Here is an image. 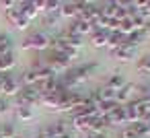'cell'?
Listing matches in <instances>:
<instances>
[{
    "instance_id": "cell-12",
    "label": "cell",
    "mask_w": 150,
    "mask_h": 138,
    "mask_svg": "<svg viewBox=\"0 0 150 138\" xmlns=\"http://www.w3.org/2000/svg\"><path fill=\"white\" fill-rule=\"evenodd\" d=\"M13 66H15V56H13V52L0 56V72H8Z\"/></svg>"
},
{
    "instance_id": "cell-24",
    "label": "cell",
    "mask_w": 150,
    "mask_h": 138,
    "mask_svg": "<svg viewBox=\"0 0 150 138\" xmlns=\"http://www.w3.org/2000/svg\"><path fill=\"white\" fill-rule=\"evenodd\" d=\"M127 95H129V87H123V89L117 93V99H125Z\"/></svg>"
},
{
    "instance_id": "cell-15",
    "label": "cell",
    "mask_w": 150,
    "mask_h": 138,
    "mask_svg": "<svg viewBox=\"0 0 150 138\" xmlns=\"http://www.w3.org/2000/svg\"><path fill=\"white\" fill-rule=\"evenodd\" d=\"M107 37H109V33L99 31V33H93L91 41H93V46H95V48H103V46H107Z\"/></svg>"
},
{
    "instance_id": "cell-2",
    "label": "cell",
    "mask_w": 150,
    "mask_h": 138,
    "mask_svg": "<svg viewBox=\"0 0 150 138\" xmlns=\"http://www.w3.org/2000/svg\"><path fill=\"white\" fill-rule=\"evenodd\" d=\"M68 64H70V60L66 58V54H52L50 60H47V66H50L54 72H62V70H66Z\"/></svg>"
},
{
    "instance_id": "cell-27",
    "label": "cell",
    "mask_w": 150,
    "mask_h": 138,
    "mask_svg": "<svg viewBox=\"0 0 150 138\" xmlns=\"http://www.w3.org/2000/svg\"><path fill=\"white\" fill-rule=\"evenodd\" d=\"M127 115H129L132 120H136V117H138V109H134V107H129V109H127Z\"/></svg>"
},
{
    "instance_id": "cell-7",
    "label": "cell",
    "mask_w": 150,
    "mask_h": 138,
    "mask_svg": "<svg viewBox=\"0 0 150 138\" xmlns=\"http://www.w3.org/2000/svg\"><path fill=\"white\" fill-rule=\"evenodd\" d=\"M50 48L54 50V54H62L66 48H68V37L66 35H60V37H54L50 41Z\"/></svg>"
},
{
    "instance_id": "cell-9",
    "label": "cell",
    "mask_w": 150,
    "mask_h": 138,
    "mask_svg": "<svg viewBox=\"0 0 150 138\" xmlns=\"http://www.w3.org/2000/svg\"><path fill=\"white\" fill-rule=\"evenodd\" d=\"M60 17H72V19H78L76 2H64L62 9H60Z\"/></svg>"
},
{
    "instance_id": "cell-17",
    "label": "cell",
    "mask_w": 150,
    "mask_h": 138,
    "mask_svg": "<svg viewBox=\"0 0 150 138\" xmlns=\"http://www.w3.org/2000/svg\"><path fill=\"white\" fill-rule=\"evenodd\" d=\"M17 136V130L13 124H2L0 126V138H15Z\"/></svg>"
},
{
    "instance_id": "cell-19",
    "label": "cell",
    "mask_w": 150,
    "mask_h": 138,
    "mask_svg": "<svg viewBox=\"0 0 150 138\" xmlns=\"http://www.w3.org/2000/svg\"><path fill=\"white\" fill-rule=\"evenodd\" d=\"M105 124H107V122H105V117H101V115L91 117V132H101Z\"/></svg>"
},
{
    "instance_id": "cell-23",
    "label": "cell",
    "mask_w": 150,
    "mask_h": 138,
    "mask_svg": "<svg viewBox=\"0 0 150 138\" xmlns=\"http://www.w3.org/2000/svg\"><path fill=\"white\" fill-rule=\"evenodd\" d=\"M119 29H121V31H129V29H134V23H132L129 19H123L121 25H119Z\"/></svg>"
},
{
    "instance_id": "cell-21",
    "label": "cell",
    "mask_w": 150,
    "mask_h": 138,
    "mask_svg": "<svg viewBox=\"0 0 150 138\" xmlns=\"http://www.w3.org/2000/svg\"><path fill=\"white\" fill-rule=\"evenodd\" d=\"M121 83H123V80H121V76H119V74H115V76H111V78H109V85H107V87H109V89H113V91H117V89L121 87Z\"/></svg>"
},
{
    "instance_id": "cell-18",
    "label": "cell",
    "mask_w": 150,
    "mask_h": 138,
    "mask_svg": "<svg viewBox=\"0 0 150 138\" xmlns=\"http://www.w3.org/2000/svg\"><path fill=\"white\" fill-rule=\"evenodd\" d=\"M17 115L21 122H29V120H33V107H19Z\"/></svg>"
},
{
    "instance_id": "cell-22",
    "label": "cell",
    "mask_w": 150,
    "mask_h": 138,
    "mask_svg": "<svg viewBox=\"0 0 150 138\" xmlns=\"http://www.w3.org/2000/svg\"><path fill=\"white\" fill-rule=\"evenodd\" d=\"M29 25H31V21H29V19H27V17H25V15H23V17H21V19H19V21H17V25H15V27H17V29H21V31H23V29H27V27H29Z\"/></svg>"
},
{
    "instance_id": "cell-6",
    "label": "cell",
    "mask_w": 150,
    "mask_h": 138,
    "mask_svg": "<svg viewBox=\"0 0 150 138\" xmlns=\"http://www.w3.org/2000/svg\"><path fill=\"white\" fill-rule=\"evenodd\" d=\"M72 126L78 132H88L91 130V117H86V115H74L72 117Z\"/></svg>"
},
{
    "instance_id": "cell-5",
    "label": "cell",
    "mask_w": 150,
    "mask_h": 138,
    "mask_svg": "<svg viewBox=\"0 0 150 138\" xmlns=\"http://www.w3.org/2000/svg\"><path fill=\"white\" fill-rule=\"evenodd\" d=\"M43 105H47V107H52V109H60L62 107V97L60 95H56V93H52V95H41V99H39Z\"/></svg>"
},
{
    "instance_id": "cell-11",
    "label": "cell",
    "mask_w": 150,
    "mask_h": 138,
    "mask_svg": "<svg viewBox=\"0 0 150 138\" xmlns=\"http://www.w3.org/2000/svg\"><path fill=\"white\" fill-rule=\"evenodd\" d=\"M21 80H23L25 87H37V72H35V68L25 70L23 76H21Z\"/></svg>"
},
{
    "instance_id": "cell-25",
    "label": "cell",
    "mask_w": 150,
    "mask_h": 138,
    "mask_svg": "<svg viewBox=\"0 0 150 138\" xmlns=\"http://www.w3.org/2000/svg\"><path fill=\"white\" fill-rule=\"evenodd\" d=\"M58 19H60V15H47V19H45V23L50 25V23H56Z\"/></svg>"
},
{
    "instance_id": "cell-29",
    "label": "cell",
    "mask_w": 150,
    "mask_h": 138,
    "mask_svg": "<svg viewBox=\"0 0 150 138\" xmlns=\"http://www.w3.org/2000/svg\"><path fill=\"white\" fill-rule=\"evenodd\" d=\"M123 138H134V134H132V132H125V134H123Z\"/></svg>"
},
{
    "instance_id": "cell-1",
    "label": "cell",
    "mask_w": 150,
    "mask_h": 138,
    "mask_svg": "<svg viewBox=\"0 0 150 138\" xmlns=\"http://www.w3.org/2000/svg\"><path fill=\"white\" fill-rule=\"evenodd\" d=\"M50 37L45 35V33H33V35H29L25 41H23V50H47L50 48Z\"/></svg>"
},
{
    "instance_id": "cell-26",
    "label": "cell",
    "mask_w": 150,
    "mask_h": 138,
    "mask_svg": "<svg viewBox=\"0 0 150 138\" xmlns=\"http://www.w3.org/2000/svg\"><path fill=\"white\" fill-rule=\"evenodd\" d=\"M129 56H132V54H129V50H121V52H119V58H121V60H127Z\"/></svg>"
},
{
    "instance_id": "cell-20",
    "label": "cell",
    "mask_w": 150,
    "mask_h": 138,
    "mask_svg": "<svg viewBox=\"0 0 150 138\" xmlns=\"http://www.w3.org/2000/svg\"><path fill=\"white\" fill-rule=\"evenodd\" d=\"M66 37H68V46H70V48H74V50H80V48H82V43H84L80 35H66Z\"/></svg>"
},
{
    "instance_id": "cell-3",
    "label": "cell",
    "mask_w": 150,
    "mask_h": 138,
    "mask_svg": "<svg viewBox=\"0 0 150 138\" xmlns=\"http://www.w3.org/2000/svg\"><path fill=\"white\" fill-rule=\"evenodd\" d=\"M19 97H21L29 107H33V103H37V101L41 99V93H39L37 87H25V89H21Z\"/></svg>"
},
{
    "instance_id": "cell-10",
    "label": "cell",
    "mask_w": 150,
    "mask_h": 138,
    "mask_svg": "<svg viewBox=\"0 0 150 138\" xmlns=\"http://www.w3.org/2000/svg\"><path fill=\"white\" fill-rule=\"evenodd\" d=\"M21 17H23V9H21V2H19V4H15L13 9H8V11H6V19H8V23H11L13 27L17 25V21H19Z\"/></svg>"
},
{
    "instance_id": "cell-28",
    "label": "cell",
    "mask_w": 150,
    "mask_h": 138,
    "mask_svg": "<svg viewBox=\"0 0 150 138\" xmlns=\"http://www.w3.org/2000/svg\"><path fill=\"white\" fill-rule=\"evenodd\" d=\"M6 107H8V103H6L4 99H0V113H4V111H6Z\"/></svg>"
},
{
    "instance_id": "cell-8",
    "label": "cell",
    "mask_w": 150,
    "mask_h": 138,
    "mask_svg": "<svg viewBox=\"0 0 150 138\" xmlns=\"http://www.w3.org/2000/svg\"><path fill=\"white\" fill-rule=\"evenodd\" d=\"M0 91H2V95H19L21 93V89H19V85H17L15 78H8L6 83H2Z\"/></svg>"
},
{
    "instance_id": "cell-14",
    "label": "cell",
    "mask_w": 150,
    "mask_h": 138,
    "mask_svg": "<svg viewBox=\"0 0 150 138\" xmlns=\"http://www.w3.org/2000/svg\"><path fill=\"white\" fill-rule=\"evenodd\" d=\"M21 9H23V15L29 19V21H33L35 17H37V9H35V2H21Z\"/></svg>"
},
{
    "instance_id": "cell-13",
    "label": "cell",
    "mask_w": 150,
    "mask_h": 138,
    "mask_svg": "<svg viewBox=\"0 0 150 138\" xmlns=\"http://www.w3.org/2000/svg\"><path fill=\"white\" fill-rule=\"evenodd\" d=\"M123 120H125V113H123L121 107H115L109 115H105V122H107V124H119V122H123Z\"/></svg>"
},
{
    "instance_id": "cell-4",
    "label": "cell",
    "mask_w": 150,
    "mask_h": 138,
    "mask_svg": "<svg viewBox=\"0 0 150 138\" xmlns=\"http://www.w3.org/2000/svg\"><path fill=\"white\" fill-rule=\"evenodd\" d=\"M64 134H68L66 122H56L50 128H45V132H43V136H47V138H62Z\"/></svg>"
},
{
    "instance_id": "cell-16",
    "label": "cell",
    "mask_w": 150,
    "mask_h": 138,
    "mask_svg": "<svg viewBox=\"0 0 150 138\" xmlns=\"http://www.w3.org/2000/svg\"><path fill=\"white\" fill-rule=\"evenodd\" d=\"M11 50H13V39L8 35H0V56L11 54Z\"/></svg>"
},
{
    "instance_id": "cell-30",
    "label": "cell",
    "mask_w": 150,
    "mask_h": 138,
    "mask_svg": "<svg viewBox=\"0 0 150 138\" xmlns=\"http://www.w3.org/2000/svg\"><path fill=\"white\" fill-rule=\"evenodd\" d=\"M0 95H2V91H0Z\"/></svg>"
}]
</instances>
